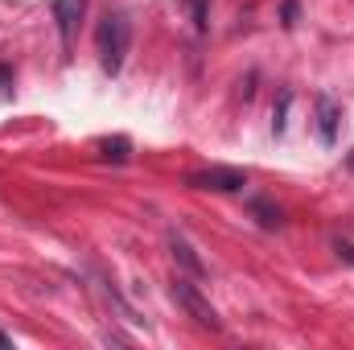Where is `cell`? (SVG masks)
<instances>
[{
	"instance_id": "cell-1",
	"label": "cell",
	"mask_w": 354,
	"mask_h": 350,
	"mask_svg": "<svg viewBox=\"0 0 354 350\" xmlns=\"http://www.w3.org/2000/svg\"><path fill=\"white\" fill-rule=\"evenodd\" d=\"M128 46H132V25L124 12H107L95 29V50H99V62L107 75H120L124 58H128Z\"/></svg>"
},
{
	"instance_id": "cell-2",
	"label": "cell",
	"mask_w": 354,
	"mask_h": 350,
	"mask_svg": "<svg viewBox=\"0 0 354 350\" xmlns=\"http://www.w3.org/2000/svg\"><path fill=\"white\" fill-rule=\"evenodd\" d=\"M174 301L202 326V330H223V317H218V309L202 297V288L189 280V276H177L174 280Z\"/></svg>"
},
{
	"instance_id": "cell-3",
	"label": "cell",
	"mask_w": 354,
	"mask_h": 350,
	"mask_svg": "<svg viewBox=\"0 0 354 350\" xmlns=\"http://www.w3.org/2000/svg\"><path fill=\"white\" fill-rule=\"evenodd\" d=\"M189 190H210V194H239L248 185V174L239 169H227V165H210V169H198V174L185 177Z\"/></svg>"
},
{
	"instance_id": "cell-4",
	"label": "cell",
	"mask_w": 354,
	"mask_h": 350,
	"mask_svg": "<svg viewBox=\"0 0 354 350\" xmlns=\"http://www.w3.org/2000/svg\"><path fill=\"white\" fill-rule=\"evenodd\" d=\"M50 12H54L58 37H62V50L71 54L75 33H79V21H83V12H87V0H54V4H50Z\"/></svg>"
},
{
	"instance_id": "cell-5",
	"label": "cell",
	"mask_w": 354,
	"mask_h": 350,
	"mask_svg": "<svg viewBox=\"0 0 354 350\" xmlns=\"http://www.w3.org/2000/svg\"><path fill=\"white\" fill-rule=\"evenodd\" d=\"M338 120H342V107L330 95H322L317 99V136H322V145H334L338 140Z\"/></svg>"
},
{
	"instance_id": "cell-6",
	"label": "cell",
	"mask_w": 354,
	"mask_h": 350,
	"mask_svg": "<svg viewBox=\"0 0 354 350\" xmlns=\"http://www.w3.org/2000/svg\"><path fill=\"white\" fill-rule=\"evenodd\" d=\"M169 252H174V264L185 268V276H202V272H206V264L198 260V252L189 248V239H185V235L169 231Z\"/></svg>"
},
{
	"instance_id": "cell-7",
	"label": "cell",
	"mask_w": 354,
	"mask_h": 350,
	"mask_svg": "<svg viewBox=\"0 0 354 350\" xmlns=\"http://www.w3.org/2000/svg\"><path fill=\"white\" fill-rule=\"evenodd\" d=\"M128 140L124 136H115V140H99V157H107V161H128Z\"/></svg>"
},
{
	"instance_id": "cell-8",
	"label": "cell",
	"mask_w": 354,
	"mask_h": 350,
	"mask_svg": "<svg viewBox=\"0 0 354 350\" xmlns=\"http://www.w3.org/2000/svg\"><path fill=\"white\" fill-rule=\"evenodd\" d=\"M185 8H189V17H194V29H198V33H206V21H210L206 0H185Z\"/></svg>"
},
{
	"instance_id": "cell-9",
	"label": "cell",
	"mask_w": 354,
	"mask_h": 350,
	"mask_svg": "<svg viewBox=\"0 0 354 350\" xmlns=\"http://www.w3.org/2000/svg\"><path fill=\"white\" fill-rule=\"evenodd\" d=\"M252 210L260 214V223H264V227H280V210H272L268 202H252Z\"/></svg>"
},
{
	"instance_id": "cell-10",
	"label": "cell",
	"mask_w": 354,
	"mask_h": 350,
	"mask_svg": "<svg viewBox=\"0 0 354 350\" xmlns=\"http://www.w3.org/2000/svg\"><path fill=\"white\" fill-rule=\"evenodd\" d=\"M338 256H346V260L354 264V243H342V239H338Z\"/></svg>"
},
{
	"instance_id": "cell-11",
	"label": "cell",
	"mask_w": 354,
	"mask_h": 350,
	"mask_svg": "<svg viewBox=\"0 0 354 350\" xmlns=\"http://www.w3.org/2000/svg\"><path fill=\"white\" fill-rule=\"evenodd\" d=\"M292 17H297V0H288V4H284V25H292Z\"/></svg>"
},
{
	"instance_id": "cell-12",
	"label": "cell",
	"mask_w": 354,
	"mask_h": 350,
	"mask_svg": "<svg viewBox=\"0 0 354 350\" xmlns=\"http://www.w3.org/2000/svg\"><path fill=\"white\" fill-rule=\"evenodd\" d=\"M0 347H12V338H8V334H0Z\"/></svg>"
},
{
	"instance_id": "cell-13",
	"label": "cell",
	"mask_w": 354,
	"mask_h": 350,
	"mask_svg": "<svg viewBox=\"0 0 354 350\" xmlns=\"http://www.w3.org/2000/svg\"><path fill=\"white\" fill-rule=\"evenodd\" d=\"M351 169H354V153H351Z\"/></svg>"
}]
</instances>
